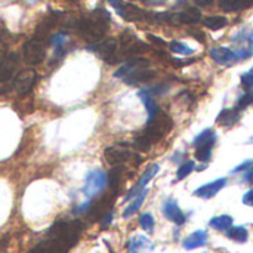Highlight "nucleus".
I'll return each instance as SVG.
<instances>
[{
    "instance_id": "obj_48",
    "label": "nucleus",
    "mask_w": 253,
    "mask_h": 253,
    "mask_svg": "<svg viewBox=\"0 0 253 253\" xmlns=\"http://www.w3.org/2000/svg\"><path fill=\"white\" fill-rule=\"evenodd\" d=\"M71 1H77V0H71Z\"/></svg>"
},
{
    "instance_id": "obj_7",
    "label": "nucleus",
    "mask_w": 253,
    "mask_h": 253,
    "mask_svg": "<svg viewBox=\"0 0 253 253\" xmlns=\"http://www.w3.org/2000/svg\"><path fill=\"white\" fill-rule=\"evenodd\" d=\"M24 58L28 64L31 65H37L44 59L46 50H44V43L40 39H33L28 40L24 44Z\"/></svg>"
},
{
    "instance_id": "obj_13",
    "label": "nucleus",
    "mask_w": 253,
    "mask_h": 253,
    "mask_svg": "<svg viewBox=\"0 0 253 253\" xmlns=\"http://www.w3.org/2000/svg\"><path fill=\"white\" fill-rule=\"evenodd\" d=\"M159 165H156V163H153V165H150L147 169H145V172L142 173V176L139 178V181H138V184L129 191V194L126 196V200H129V199H132V197H135V196H138L145 187H147V184L157 175V172H159Z\"/></svg>"
},
{
    "instance_id": "obj_17",
    "label": "nucleus",
    "mask_w": 253,
    "mask_h": 253,
    "mask_svg": "<svg viewBox=\"0 0 253 253\" xmlns=\"http://www.w3.org/2000/svg\"><path fill=\"white\" fill-rule=\"evenodd\" d=\"M156 77V71L147 68H139L136 71H132L130 74H127L126 77H123L125 83L127 84H142V83H148L150 80H153Z\"/></svg>"
},
{
    "instance_id": "obj_21",
    "label": "nucleus",
    "mask_w": 253,
    "mask_h": 253,
    "mask_svg": "<svg viewBox=\"0 0 253 253\" xmlns=\"http://www.w3.org/2000/svg\"><path fill=\"white\" fill-rule=\"evenodd\" d=\"M208 243V234L202 230L190 234L185 240H184V248L187 251H193V249H197V248H202Z\"/></svg>"
},
{
    "instance_id": "obj_33",
    "label": "nucleus",
    "mask_w": 253,
    "mask_h": 253,
    "mask_svg": "<svg viewBox=\"0 0 253 253\" xmlns=\"http://www.w3.org/2000/svg\"><path fill=\"white\" fill-rule=\"evenodd\" d=\"M169 47H170V50H172L173 53L184 55V56H188V55H191V53L194 52L188 44H185V43H182V42H172V43L169 44Z\"/></svg>"
},
{
    "instance_id": "obj_15",
    "label": "nucleus",
    "mask_w": 253,
    "mask_h": 253,
    "mask_svg": "<svg viewBox=\"0 0 253 253\" xmlns=\"http://www.w3.org/2000/svg\"><path fill=\"white\" fill-rule=\"evenodd\" d=\"M163 213H165V216L169 221H172L176 225H182L185 222V213L181 211V208L178 206L176 200H173V199H169V200L165 202V205H163Z\"/></svg>"
},
{
    "instance_id": "obj_24",
    "label": "nucleus",
    "mask_w": 253,
    "mask_h": 253,
    "mask_svg": "<svg viewBox=\"0 0 253 253\" xmlns=\"http://www.w3.org/2000/svg\"><path fill=\"white\" fill-rule=\"evenodd\" d=\"M147 194H148V190L147 188H144L138 196H135V200L125 209V212H123V218H130L132 215H135L138 211H139V208L142 206V203H144V200H145V197H147Z\"/></svg>"
},
{
    "instance_id": "obj_1",
    "label": "nucleus",
    "mask_w": 253,
    "mask_h": 253,
    "mask_svg": "<svg viewBox=\"0 0 253 253\" xmlns=\"http://www.w3.org/2000/svg\"><path fill=\"white\" fill-rule=\"evenodd\" d=\"M110 19H111L110 13L105 9L99 7V9H95L89 16L76 19L74 28H77L87 42L95 43L104 37L105 31L108 30Z\"/></svg>"
},
{
    "instance_id": "obj_23",
    "label": "nucleus",
    "mask_w": 253,
    "mask_h": 253,
    "mask_svg": "<svg viewBox=\"0 0 253 253\" xmlns=\"http://www.w3.org/2000/svg\"><path fill=\"white\" fill-rule=\"evenodd\" d=\"M153 251V245L142 236H135L129 242V253H145Z\"/></svg>"
},
{
    "instance_id": "obj_16",
    "label": "nucleus",
    "mask_w": 253,
    "mask_h": 253,
    "mask_svg": "<svg viewBox=\"0 0 253 253\" xmlns=\"http://www.w3.org/2000/svg\"><path fill=\"white\" fill-rule=\"evenodd\" d=\"M225 184H227L225 178L215 179V181H212L209 184H205L200 188H197L194 191V196L196 197H200V199H212V197H215L225 187Z\"/></svg>"
},
{
    "instance_id": "obj_8",
    "label": "nucleus",
    "mask_w": 253,
    "mask_h": 253,
    "mask_svg": "<svg viewBox=\"0 0 253 253\" xmlns=\"http://www.w3.org/2000/svg\"><path fill=\"white\" fill-rule=\"evenodd\" d=\"M202 19V12L199 7L191 6L178 13H168V22L170 24H197Z\"/></svg>"
},
{
    "instance_id": "obj_20",
    "label": "nucleus",
    "mask_w": 253,
    "mask_h": 253,
    "mask_svg": "<svg viewBox=\"0 0 253 253\" xmlns=\"http://www.w3.org/2000/svg\"><path fill=\"white\" fill-rule=\"evenodd\" d=\"M240 119V110L237 108H224L218 117H216V123L221 126H233L239 122Z\"/></svg>"
},
{
    "instance_id": "obj_29",
    "label": "nucleus",
    "mask_w": 253,
    "mask_h": 253,
    "mask_svg": "<svg viewBox=\"0 0 253 253\" xmlns=\"http://www.w3.org/2000/svg\"><path fill=\"white\" fill-rule=\"evenodd\" d=\"M209 142H216V135L212 129H205L203 132H200L196 138H194V147H200Z\"/></svg>"
},
{
    "instance_id": "obj_4",
    "label": "nucleus",
    "mask_w": 253,
    "mask_h": 253,
    "mask_svg": "<svg viewBox=\"0 0 253 253\" xmlns=\"http://www.w3.org/2000/svg\"><path fill=\"white\" fill-rule=\"evenodd\" d=\"M104 157L108 165L122 166L123 163L132 160L135 157V154L127 144H114L104 150Z\"/></svg>"
},
{
    "instance_id": "obj_34",
    "label": "nucleus",
    "mask_w": 253,
    "mask_h": 253,
    "mask_svg": "<svg viewBox=\"0 0 253 253\" xmlns=\"http://www.w3.org/2000/svg\"><path fill=\"white\" fill-rule=\"evenodd\" d=\"M139 225H141V228H142L144 231L153 233L154 225H156V221H154V218H153L151 213H142V215L139 216Z\"/></svg>"
},
{
    "instance_id": "obj_5",
    "label": "nucleus",
    "mask_w": 253,
    "mask_h": 253,
    "mask_svg": "<svg viewBox=\"0 0 253 253\" xmlns=\"http://www.w3.org/2000/svg\"><path fill=\"white\" fill-rule=\"evenodd\" d=\"M105 187H107V175L99 169H93L86 175L83 193L86 197L92 199L96 197Z\"/></svg>"
},
{
    "instance_id": "obj_18",
    "label": "nucleus",
    "mask_w": 253,
    "mask_h": 253,
    "mask_svg": "<svg viewBox=\"0 0 253 253\" xmlns=\"http://www.w3.org/2000/svg\"><path fill=\"white\" fill-rule=\"evenodd\" d=\"M18 56L16 53H10L7 58H4L0 62V82H7L12 79V76L15 74L16 68H18Z\"/></svg>"
},
{
    "instance_id": "obj_9",
    "label": "nucleus",
    "mask_w": 253,
    "mask_h": 253,
    "mask_svg": "<svg viewBox=\"0 0 253 253\" xmlns=\"http://www.w3.org/2000/svg\"><path fill=\"white\" fill-rule=\"evenodd\" d=\"M37 80V74L33 70H24L21 71L16 77H15V83L13 87L19 95H27L28 92L33 90L34 84Z\"/></svg>"
},
{
    "instance_id": "obj_41",
    "label": "nucleus",
    "mask_w": 253,
    "mask_h": 253,
    "mask_svg": "<svg viewBox=\"0 0 253 253\" xmlns=\"http://www.w3.org/2000/svg\"><path fill=\"white\" fill-rule=\"evenodd\" d=\"M245 181L246 182H249V184H253V165L248 169V170H245Z\"/></svg>"
},
{
    "instance_id": "obj_45",
    "label": "nucleus",
    "mask_w": 253,
    "mask_h": 253,
    "mask_svg": "<svg viewBox=\"0 0 253 253\" xmlns=\"http://www.w3.org/2000/svg\"><path fill=\"white\" fill-rule=\"evenodd\" d=\"M7 39H9V33H7L6 30H1V31H0V42L6 43Z\"/></svg>"
},
{
    "instance_id": "obj_26",
    "label": "nucleus",
    "mask_w": 253,
    "mask_h": 253,
    "mask_svg": "<svg viewBox=\"0 0 253 253\" xmlns=\"http://www.w3.org/2000/svg\"><path fill=\"white\" fill-rule=\"evenodd\" d=\"M227 237L234 240V242H239V243H245L248 242V237H249V233L245 227L242 225H237V227H230L227 230Z\"/></svg>"
},
{
    "instance_id": "obj_19",
    "label": "nucleus",
    "mask_w": 253,
    "mask_h": 253,
    "mask_svg": "<svg viewBox=\"0 0 253 253\" xmlns=\"http://www.w3.org/2000/svg\"><path fill=\"white\" fill-rule=\"evenodd\" d=\"M117 12H119V15L123 18V19H126V21H142V19H147L148 16H147V13L142 10V9H139L138 6H135V4H122L119 9H116Z\"/></svg>"
},
{
    "instance_id": "obj_28",
    "label": "nucleus",
    "mask_w": 253,
    "mask_h": 253,
    "mask_svg": "<svg viewBox=\"0 0 253 253\" xmlns=\"http://www.w3.org/2000/svg\"><path fill=\"white\" fill-rule=\"evenodd\" d=\"M228 24L225 16H219V15H213V16H208L203 19V25L208 27L209 30H221Z\"/></svg>"
},
{
    "instance_id": "obj_35",
    "label": "nucleus",
    "mask_w": 253,
    "mask_h": 253,
    "mask_svg": "<svg viewBox=\"0 0 253 253\" xmlns=\"http://www.w3.org/2000/svg\"><path fill=\"white\" fill-rule=\"evenodd\" d=\"M194 168H196V165H194V162H193V160H188V162L182 163V165L178 168L176 178H178L179 181H181V179H184V178H187V176L194 170Z\"/></svg>"
},
{
    "instance_id": "obj_14",
    "label": "nucleus",
    "mask_w": 253,
    "mask_h": 253,
    "mask_svg": "<svg viewBox=\"0 0 253 253\" xmlns=\"http://www.w3.org/2000/svg\"><path fill=\"white\" fill-rule=\"evenodd\" d=\"M147 67H150V61H148V59L135 56V58H130L127 62H125V64L114 73V77L123 79V77H126L127 74H130L132 71H136V70H139V68H147Z\"/></svg>"
},
{
    "instance_id": "obj_11",
    "label": "nucleus",
    "mask_w": 253,
    "mask_h": 253,
    "mask_svg": "<svg viewBox=\"0 0 253 253\" xmlns=\"http://www.w3.org/2000/svg\"><path fill=\"white\" fill-rule=\"evenodd\" d=\"M114 196H116V193L107 194V196H104L102 199H99L98 202H95L93 205L90 203V208H89V211H87L89 216H92L93 219H99L101 216H104L105 213H108V212L111 211Z\"/></svg>"
},
{
    "instance_id": "obj_30",
    "label": "nucleus",
    "mask_w": 253,
    "mask_h": 253,
    "mask_svg": "<svg viewBox=\"0 0 253 253\" xmlns=\"http://www.w3.org/2000/svg\"><path fill=\"white\" fill-rule=\"evenodd\" d=\"M213 145L215 142H209V144H205V145H200V147H196V159L199 162H209L211 157H212V150H213Z\"/></svg>"
},
{
    "instance_id": "obj_42",
    "label": "nucleus",
    "mask_w": 253,
    "mask_h": 253,
    "mask_svg": "<svg viewBox=\"0 0 253 253\" xmlns=\"http://www.w3.org/2000/svg\"><path fill=\"white\" fill-rule=\"evenodd\" d=\"M148 39H150L153 43H156V44H160V46H165V44H166V42H165L163 39H160V37H157V36H154V34H148Z\"/></svg>"
},
{
    "instance_id": "obj_36",
    "label": "nucleus",
    "mask_w": 253,
    "mask_h": 253,
    "mask_svg": "<svg viewBox=\"0 0 253 253\" xmlns=\"http://www.w3.org/2000/svg\"><path fill=\"white\" fill-rule=\"evenodd\" d=\"M65 42H67V34L65 33H58V34H55V36L50 37V42L49 43L55 47V52L58 53L59 50H62Z\"/></svg>"
},
{
    "instance_id": "obj_31",
    "label": "nucleus",
    "mask_w": 253,
    "mask_h": 253,
    "mask_svg": "<svg viewBox=\"0 0 253 253\" xmlns=\"http://www.w3.org/2000/svg\"><path fill=\"white\" fill-rule=\"evenodd\" d=\"M219 7L225 12H237L246 9V3L245 0H219Z\"/></svg>"
},
{
    "instance_id": "obj_39",
    "label": "nucleus",
    "mask_w": 253,
    "mask_h": 253,
    "mask_svg": "<svg viewBox=\"0 0 253 253\" xmlns=\"http://www.w3.org/2000/svg\"><path fill=\"white\" fill-rule=\"evenodd\" d=\"M253 165V160H249V162H245L243 165H240V166H237L234 170H233V173H239V172H245V170H248L251 166Z\"/></svg>"
},
{
    "instance_id": "obj_12",
    "label": "nucleus",
    "mask_w": 253,
    "mask_h": 253,
    "mask_svg": "<svg viewBox=\"0 0 253 253\" xmlns=\"http://www.w3.org/2000/svg\"><path fill=\"white\" fill-rule=\"evenodd\" d=\"M209 55L219 65H231V64H234L239 59L237 52H234V50H231L228 47H222V46L212 47L209 50Z\"/></svg>"
},
{
    "instance_id": "obj_6",
    "label": "nucleus",
    "mask_w": 253,
    "mask_h": 253,
    "mask_svg": "<svg viewBox=\"0 0 253 253\" xmlns=\"http://www.w3.org/2000/svg\"><path fill=\"white\" fill-rule=\"evenodd\" d=\"M89 50L98 53L108 64H116L117 62V40L113 39V37L95 42L92 46H89Z\"/></svg>"
},
{
    "instance_id": "obj_47",
    "label": "nucleus",
    "mask_w": 253,
    "mask_h": 253,
    "mask_svg": "<svg viewBox=\"0 0 253 253\" xmlns=\"http://www.w3.org/2000/svg\"><path fill=\"white\" fill-rule=\"evenodd\" d=\"M245 3H246V7H251L253 4V0H245Z\"/></svg>"
},
{
    "instance_id": "obj_37",
    "label": "nucleus",
    "mask_w": 253,
    "mask_h": 253,
    "mask_svg": "<svg viewBox=\"0 0 253 253\" xmlns=\"http://www.w3.org/2000/svg\"><path fill=\"white\" fill-rule=\"evenodd\" d=\"M253 104V92L252 90H249L248 93H245L243 96H240V99H239V102H237V110H245L246 107H249V105H252Z\"/></svg>"
},
{
    "instance_id": "obj_38",
    "label": "nucleus",
    "mask_w": 253,
    "mask_h": 253,
    "mask_svg": "<svg viewBox=\"0 0 253 253\" xmlns=\"http://www.w3.org/2000/svg\"><path fill=\"white\" fill-rule=\"evenodd\" d=\"M240 80H242V84H243V87H245V89H248V90H252L253 89V67L251 68V70H249V71H246V73H243V74H242Z\"/></svg>"
},
{
    "instance_id": "obj_10",
    "label": "nucleus",
    "mask_w": 253,
    "mask_h": 253,
    "mask_svg": "<svg viewBox=\"0 0 253 253\" xmlns=\"http://www.w3.org/2000/svg\"><path fill=\"white\" fill-rule=\"evenodd\" d=\"M70 248L62 243L61 240L58 239H47V240H43L40 242L39 245H36L34 248H31L28 253H67Z\"/></svg>"
},
{
    "instance_id": "obj_32",
    "label": "nucleus",
    "mask_w": 253,
    "mask_h": 253,
    "mask_svg": "<svg viewBox=\"0 0 253 253\" xmlns=\"http://www.w3.org/2000/svg\"><path fill=\"white\" fill-rule=\"evenodd\" d=\"M133 145H135V148L138 150V151H142V153H147V151H150L151 150V145H153V141L142 132V133H139L136 138H135V142H133Z\"/></svg>"
},
{
    "instance_id": "obj_27",
    "label": "nucleus",
    "mask_w": 253,
    "mask_h": 253,
    "mask_svg": "<svg viewBox=\"0 0 253 253\" xmlns=\"http://www.w3.org/2000/svg\"><path fill=\"white\" fill-rule=\"evenodd\" d=\"M209 225L215 230H219V231H225L228 230L231 225H233V216L230 215H221V216H215L211 219Z\"/></svg>"
},
{
    "instance_id": "obj_40",
    "label": "nucleus",
    "mask_w": 253,
    "mask_h": 253,
    "mask_svg": "<svg viewBox=\"0 0 253 253\" xmlns=\"http://www.w3.org/2000/svg\"><path fill=\"white\" fill-rule=\"evenodd\" d=\"M243 203L246 206H253V188L243 196Z\"/></svg>"
},
{
    "instance_id": "obj_2",
    "label": "nucleus",
    "mask_w": 253,
    "mask_h": 253,
    "mask_svg": "<svg viewBox=\"0 0 253 253\" xmlns=\"http://www.w3.org/2000/svg\"><path fill=\"white\" fill-rule=\"evenodd\" d=\"M83 231V224L80 221H61L50 227L49 236L61 240L68 248L74 246Z\"/></svg>"
},
{
    "instance_id": "obj_43",
    "label": "nucleus",
    "mask_w": 253,
    "mask_h": 253,
    "mask_svg": "<svg viewBox=\"0 0 253 253\" xmlns=\"http://www.w3.org/2000/svg\"><path fill=\"white\" fill-rule=\"evenodd\" d=\"M145 4H148V6H162V4H165L168 0H142Z\"/></svg>"
},
{
    "instance_id": "obj_3",
    "label": "nucleus",
    "mask_w": 253,
    "mask_h": 253,
    "mask_svg": "<svg viewBox=\"0 0 253 253\" xmlns=\"http://www.w3.org/2000/svg\"><path fill=\"white\" fill-rule=\"evenodd\" d=\"M172 126H173L172 119H170L168 114H165V113L160 111L153 120L148 122L147 129L144 130V133H145L153 142H157L159 139H162V138L172 129Z\"/></svg>"
},
{
    "instance_id": "obj_22",
    "label": "nucleus",
    "mask_w": 253,
    "mask_h": 253,
    "mask_svg": "<svg viewBox=\"0 0 253 253\" xmlns=\"http://www.w3.org/2000/svg\"><path fill=\"white\" fill-rule=\"evenodd\" d=\"M139 96H141L142 104H144V105H145V108H147V113H148V122H150V120H153V119L160 113V108H159L157 102L154 101V98L147 92V89L139 90Z\"/></svg>"
},
{
    "instance_id": "obj_46",
    "label": "nucleus",
    "mask_w": 253,
    "mask_h": 253,
    "mask_svg": "<svg viewBox=\"0 0 253 253\" xmlns=\"http://www.w3.org/2000/svg\"><path fill=\"white\" fill-rule=\"evenodd\" d=\"M108 1H110V3H111L114 7H116V9H119V7L123 4V1H122V0H108Z\"/></svg>"
},
{
    "instance_id": "obj_44",
    "label": "nucleus",
    "mask_w": 253,
    "mask_h": 253,
    "mask_svg": "<svg viewBox=\"0 0 253 253\" xmlns=\"http://www.w3.org/2000/svg\"><path fill=\"white\" fill-rule=\"evenodd\" d=\"M215 0H194V3H196V6H209V4H212Z\"/></svg>"
},
{
    "instance_id": "obj_25",
    "label": "nucleus",
    "mask_w": 253,
    "mask_h": 253,
    "mask_svg": "<svg viewBox=\"0 0 253 253\" xmlns=\"http://www.w3.org/2000/svg\"><path fill=\"white\" fill-rule=\"evenodd\" d=\"M123 176V168L116 166L110 170L108 176H107V184L110 185V188L113 190V193H117L119 187H120V181Z\"/></svg>"
}]
</instances>
